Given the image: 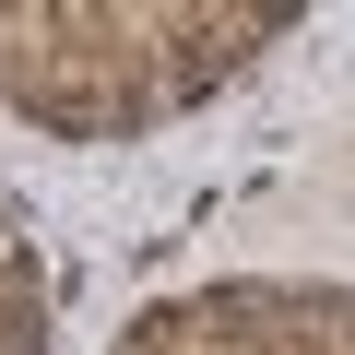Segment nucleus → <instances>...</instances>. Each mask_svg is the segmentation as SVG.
<instances>
[{
	"instance_id": "nucleus-1",
	"label": "nucleus",
	"mask_w": 355,
	"mask_h": 355,
	"mask_svg": "<svg viewBox=\"0 0 355 355\" xmlns=\"http://www.w3.org/2000/svg\"><path fill=\"white\" fill-rule=\"evenodd\" d=\"M296 12H284V0H214V12H202V0H166V12H154V95L178 107V95H202L214 71H237L261 36H284Z\"/></svg>"
}]
</instances>
